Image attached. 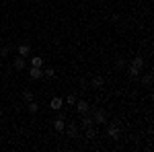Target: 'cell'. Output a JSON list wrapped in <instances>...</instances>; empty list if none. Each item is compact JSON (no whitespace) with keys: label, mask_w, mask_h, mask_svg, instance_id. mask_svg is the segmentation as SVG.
<instances>
[{"label":"cell","mask_w":154,"mask_h":152,"mask_svg":"<svg viewBox=\"0 0 154 152\" xmlns=\"http://www.w3.org/2000/svg\"><path fill=\"white\" fill-rule=\"evenodd\" d=\"M107 111L105 109H95V111H93V121H95V123H105L107 121Z\"/></svg>","instance_id":"1"},{"label":"cell","mask_w":154,"mask_h":152,"mask_svg":"<svg viewBox=\"0 0 154 152\" xmlns=\"http://www.w3.org/2000/svg\"><path fill=\"white\" fill-rule=\"evenodd\" d=\"M107 136H109V138H113V140H117V138H119V123H117V121L109 126V129H107Z\"/></svg>","instance_id":"2"},{"label":"cell","mask_w":154,"mask_h":152,"mask_svg":"<svg viewBox=\"0 0 154 152\" xmlns=\"http://www.w3.org/2000/svg\"><path fill=\"white\" fill-rule=\"evenodd\" d=\"M29 76H31L33 80H39V78H43V70L37 68V66H31V68H29Z\"/></svg>","instance_id":"3"},{"label":"cell","mask_w":154,"mask_h":152,"mask_svg":"<svg viewBox=\"0 0 154 152\" xmlns=\"http://www.w3.org/2000/svg\"><path fill=\"white\" fill-rule=\"evenodd\" d=\"M25 66H27V64H25V58L23 56H17L14 62H12V68H14V70H25Z\"/></svg>","instance_id":"4"},{"label":"cell","mask_w":154,"mask_h":152,"mask_svg":"<svg viewBox=\"0 0 154 152\" xmlns=\"http://www.w3.org/2000/svg\"><path fill=\"white\" fill-rule=\"evenodd\" d=\"M76 109H78V113H88L91 111V105L86 103V101H76Z\"/></svg>","instance_id":"5"},{"label":"cell","mask_w":154,"mask_h":152,"mask_svg":"<svg viewBox=\"0 0 154 152\" xmlns=\"http://www.w3.org/2000/svg\"><path fill=\"white\" fill-rule=\"evenodd\" d=\"M29 54H31V45H29V43H21V45H19V56L27 58Z\"/></svg>","instance_id":"6"},{"label":"cell","mask_w":154,"mask_h":152,"mask_svg":"<svg viewBox=\"0 0 154 152\" xmlns=\"http://www.w3.org/2000/svg\"><path fill=\"white\" fill-rule=\"evenodd\" d=\"M62 105H64V101H62L60 97H54V99H51V103H49V107H51L54 111H58V109H60Z\"/></svg>","instance_id":"7"},{"label":"cell","mask_w":154,"mask_h":152,"mask_svg":"<svg viewBox=\"0 0 154 152\" xmlns=\"http://www.w3.org/2000/svg\"><path fill=\"white\" fill-rule=\"evenodd\" d=\"M64 126H66V123H64V117H62V115H58L56 119H54V128L58 129V132H62V129H64Z\"/></svg>","instance_id":"8"},{"label":"cell","mask_w":154,"mask_h":152,"mask_svg":"<svg viewBox=\"0 0 154 152\" xmlns=\"http://www.w3.org/2000/svg\"><path fill=\"white\" fill-rule=\"evenodd\" d=\"M27 111H29L31 115H35L37 111H39V105H37L35 101H29V103H27Z\"/></svg>","instance_id":"9"},{"label":"cell","mask_w":154,"mask_h":152,"mask_svg":"<svg viewBox=\"0 0 154 152\" xmlns=\"http://www.w3.org/2000/svg\"><path fill=\"white\" fill-rule=\"evenodd\" d=\"M131 66H136L138 70H142V66H144V58H142V56H136V58H134V62H131Z\"/></svg>","instance_id":"10"},{"label":"cell","mask_w":154,"mask_h":152,"mask_svg":"<svg viewBox=\"0 0 154 152\" xmlns=\"http://www.w3.org/2000/svg\"><path fill=\"white\" fill-rule=\"evenodd\" d=\"M93 126V115H86L84 113V117H82V128H91Z\"/></svg>","instance_id":"11"},{"label":"cell","mask_w":154,"mask_h":152,"mask_svg":"<svg viewBox=\"0 0 154 152\" xmlns=\"http://www.w3.org/2000/svg\"><path fill=\"white\" fill-rule=\"evenodd\" d=\"M31 66H37V68H41V66H43V58H39V56H37V58H33V60H31Z\"/></svg>","instance_id":"12"},{"label":"cell","mask_w":154,"mask_h":152,"mask_svg":"<svg viewBox=\"0 0 154 152\" xmlns=\"http://www.w3.org/2000/svg\"><path fill=\"white\" fill-rule=\"evenodd\" d=\"M128 74H130L131 78H136V76H138V74H140V70H138V68H136V66H130V68H128Z\"/></svg>","instance_id":"13"},{"label":"cell","mask_w":154,"mask_h":152,"mask_svg":"<svg viewBox=\"0 0 154 152\" xmlns=\"http://www.w3.org/2000/svg\"><path fill=\"white\" fill-rule=\"evenodd\" d=\"M93 86H95V88H101V86H103V78H101V76H95V78H93Z\"/></svg>","instance_id":"14"},{"label":"cell","mask_w":154,"mask_h":152,"mask_svg":"<svg viewBox=\"0 0 154 152\" xmlns=\"http://www.w3.org/2000/svg\"><path fill=\"white\" fill-rule=\"evenodd\" d=\"M23 99H25V101H27V103H29V101H33V93H31V91L27 88V91H25V93H23Z\"/></svg>","instance_id":"15"},{"label":"cell","mask_w":154,"mask_h":152,"mask_svg":"<svg viewBox=\"0 0 154 152\" xmlns=\"http://www.w3.org/2000/svg\"><path fill=\"white\" fill-rule=\"evenodd\" d=\"M142 82L146 84V86H150V84H152V74H146V76L142 78Z\"/></svg>","instance_id":"16"},{"label":"cell","mask_w":154,"mask_h":152,"mask_svg":"<svg viewBox=\"0 0 154 152\" xmlns=\"http://www.w3.org/2000/svg\"><path fill=\"white\" fill-rule=\"evenodd\" d=\"M43 74H45L48 78H54V76H56V70H54V68H45V72H43Z\"/></svg>","instance_id":"17"},{"label":"cell","mask_w":154,"mask_h":152,"mask_svg":"<svg viewBox=\"0 0 154 152\" xmlns=\"http://www.w3.org/2000/svg\"><path fill=\"white\" fill-rule=\"evenodd\" d=\"M68 136H70V138L76 136V126H68Z\"/></svg>","instance_id":"18"},{"label":"cell","mask_w":154,"mask_h":152,"mask_svg":"<svg viewBox=\"0 0 154 152\" xmlns=\"http://www.w3.org/2000/svg\"><path fill=\"white\" fill-rule=\"evenodd\" d=\"M66 103H68V105H74V103H76V97H74V95H68V97H66Z\"/></svg>","instance_id":"19"},{"label":"cell","mask_w":154,"mask_h":152,"mask_svg":"<svg viewBox=\"0 0 154 152\" xmlns=\"http://www.w3.org/2000/svg\"><path fill=\"white\" fill-rule=\"evenodd\" d=\"M97 134H95V129H91V128H86V138H95Z\"/></svg>","instance_id":"20"},{"label":"cell","mask_w":154,"mask_h":152,"mask_svg":"<svg viewBox=\"0 0 154 152\" xmlns=\"http://www.w3.org/2000/svg\"><path fill=\"white\" fill-rule=\"evenodd\" d=\"M8 51H11L8 47H2V49H0V56H8Z\"/></svg>","instance_id":"21"},{"label":"cell","mask_w":154,"mask_h":152,"mask_svg":"<svg viewBox=\"0 0 154 152\" xmlns=\"http://www.w3.org/2000/svg\"><path fill=\"white\" fill-rule=\"evenodd\" d=\"M0 78H2V76H0Z\"/></svg>","instance_id":"22"}]
</instances>
